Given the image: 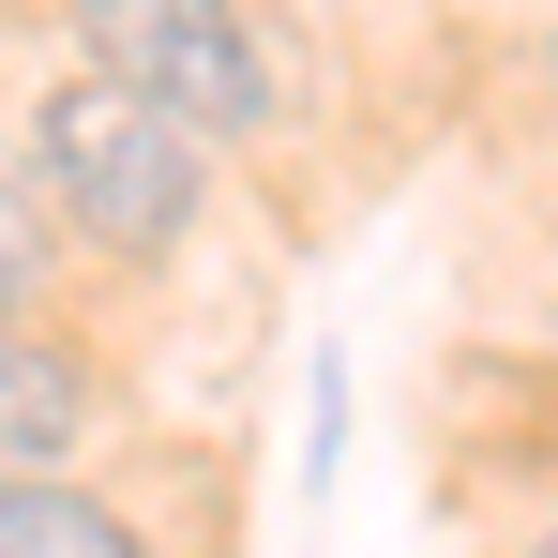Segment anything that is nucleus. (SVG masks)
Instances as JSON below:
<instances>
[{
  "label": "nucleus",
  "mask_w": 558,
  "mask_h": 558,
  "mask_svg": "<svg viewBox=\"0 0 558 558\" xmlns=\"http://www.w3.org/2000/svg\"><path fill=\"white\" fill-rule=\"evenodd\" d=\"M31 196L92 257L151 272V257H182L196 211H211V136H182L167 106H136L121 76L76 61V76H46V106H31Z\"/></svg>",
  "instance_id": "nucleus-1"
},
{
  "label": "nucleus",
  "mask_w": 558,
  "mask_h": 558,
  "mask_svg": "<svg viewBox=\"0 0 558 558\" xmlns=\"http://www.w3.org/2000/svg\"><path fill=\"white\" fill-rule=\"evenodd\" d=\"M61 15H76L92 76H121L136 106H167L182 136H257V121L287 106L242 0H61Z\"/></svg>",
  "instance_id": "nucleus-2"
},
{
  "label": "nucleus",
  "mask_w": 558,
  "mask_h": 558,
  "mask_svg": "<svg viewBox=\"0 0 558 558\" xmlns=\"http://www.w3.org/2000/svg\"><path fill=\"white\" fill-rule=\"evenodd\" d=\"M106 438V392L76 348H46L31 317H0V483H61Z\"/></svg>",
  "instance_id": "nucleus-3"
},
{
  "label": "nucleus",
  "mask_w": 558,
  "mask_h": 558,
  "mask_svg": "<svg viewBox=\"0 0 558 558\" xmlns=\"http://www.w3.org/2000/svg\"><path fill=\"white\" fill-rule=\"evenodd\" d=\"M0 558H151V544L76 483H0Z\"/></svg>",
  "instance_id": "nucleus-4"
},
{
  "label": "nucleus",
  "mask_w": 558,
  "mask_h": 558,
  "mask_svg": "<svg viewBox=\"0 0 558 558\" xmlns=\"http://www.w3.org/2000/svg\"><path fill=\"white\" fill-rule=\"evenodd\" d=\"M46 302V196H31V167H0V317H31Z\"/></svg>",
  "instance_id": "nucleus-5"
},
{
  "label": "nucleus",
  "mask_w": 558,
  "mask_h": 558,
  "mask_svg": "<svg viewBox=\"0 0 558 558\" xmlns=\"http://www.w3.org/2000/svg\"><path fill=\"white\" fill-rule=\"evenodd\" d=\"M529 558H558V529H544V544H529Z\"/></svg>",
  "instance_id": "nucleus-6"
}]
</instances>
